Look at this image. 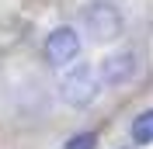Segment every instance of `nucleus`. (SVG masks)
<instances>
[{"label":"nucleus","instance_id":"nucleus-1","mask_svg":"<svg viewBox=\"0 0 153 149\" xmlns=\"http://www.w3.org/2000/svg\"><path fill=\"white\" fill-rule=\"evenodd\" d=\"M59 94H63V101L70 108H87V104H94V97L101 94V76L91 69V66H76L63 76V83H59Z\"/></svg>","mask_w":153,"mask_h":149},{"label":"nucleus","instance_id":"nucleus-2","mask_svg":"<svg viewBox=\"0 0 153 149\" xmlns=\"http://www.w3.org/2000/svg\"><path fill=\"white\" fill-rule=\"evenodd\" d=\"M42 52H45V63H49V66H66V63H73V59L80 56V35H76V28H70V24L52 28L49 38H45V45H42Z\"/></svg>","mask_w":153,"mask_h":149},{"label":"nucleus","instance_id":"nucleus-3","mask_svg":"<svg viewBox=\"0 0 153 149\" xmlns=\"http://www.w3.org/2000/svg\"><path fill=\"white\" fill-rule=\"evenodd\" d=\"M84 21H87V35L94 38V42H115V38L122 35V28H125L118 7H111V4H94V7L87 10Z\"/></svg>","mask_w":153,"mask_h":149},{"label":"nucleus","instance_id":"nucleus-4","mask_svg":"<svg viewBox=\"0 0 153 149\" xmlns=\"http://www.w3.org/2000/svg\"><path fill=\"white\" fill-rule=\"evenodd\" d=\"M97 76L105 87H122L136 76V52H115V56L101 59L97 66Z\"/></svg>","mask_w":153,"mask_h":149},{"label":"nucleus","instance_id":"nucleus-5","mask_svg":"<svg viewBox=\"0 0 153 149\" xmlns=\"http://www.w3.org/2000/svg\"><path fill=\"white\" fill-rule=\"evenodd\" d=\"M132 142H139V146H150L153 142V108L150 111H143L139 118H132Z\"/></svg>","mask_w":153,"mask_h":149},{"label":"nucleus","instance_id":"nucleus-6","mask_svg":"<svg viewBox=\"0 0 153 149\" xmlns=\"http://www.w3.org/2000/svg\"><path fill=\"white\" fill-rule=\"evenodd\" d=\"M94 146H97V135H94V132H80V135L66 139L63 149H94Z\"/></svg>","mask_w":153,"mask_h":149}]
</instances>
